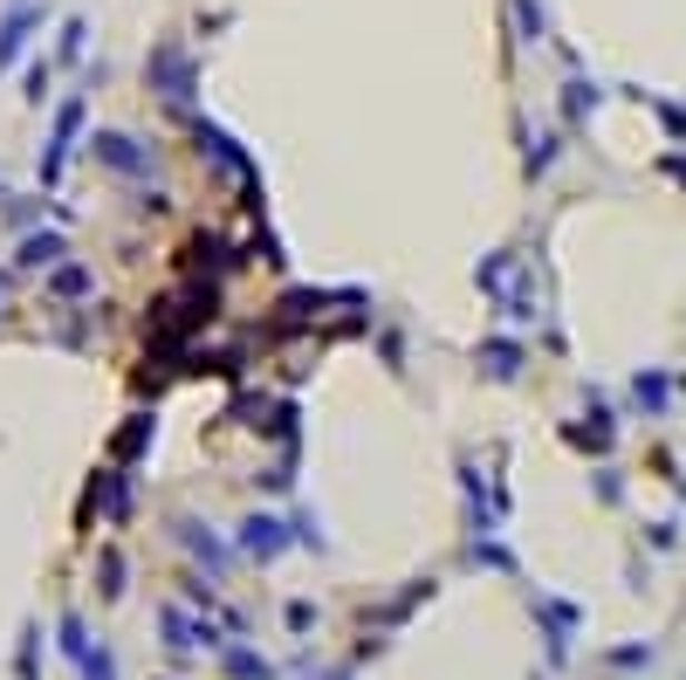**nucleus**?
Masks as SVG:
<instances>
[{"instance_id":"obj_2","label":"nucleus","mask_w":686,"mask_h":680,"mask_svg":"<svg viewBox=\"0 0 686 680\" xmlns=\"http://www.w3.org/2000/svg\"><path fill=\"white\" fill-rule=\"evenodd\" d=\"M34 14H42V8H14L8 21H0V69H8V62L21 56V42H28V28H34Z\"/></svg>"},{"instance_id":"obj_1","label":"nucleus","mask_w":686,"mask_h":680,"mask_svg":"<svg viewBox=\"0 0 686 680\" xmlns=\"http://www.w3.org/2000/svg\"><path fill=\"white\" fill-rule=\"evenodd\" d=\"M76 125H83V104H62V117H56V138H49V151H42V179H56V173H62V158H69V138H76Z\"/></svg>"},{"instance_id":"obj_3","label":"nucleus","mask_w":686,"mask_h":680,"mask_svg":"<svg viewBox=\"0 0 686 680\" xmlns=\"http://www.w3.org/2000/svg\"><path fill=\"white\" fill-rule=\"evenodd\" d=\"M21 255H28V262H56V255H62V242H28Z\"/></svg>"}]
</instances>
